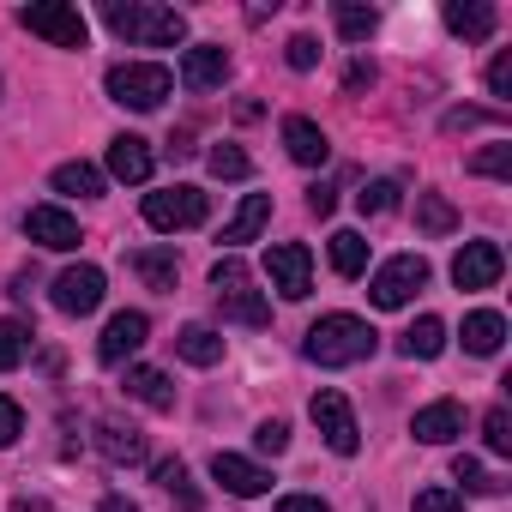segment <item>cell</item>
<instances>
[{
  "label": "cell",
  "instance_id": "6da1fadb",
  "mask_svg": "<svg viewBox=\"0 0 512 512\" xmlns=\"http://www.w3.org/2000/svg\"><path fill=\"white\" fill-rule=\"evenodd\" d=\"M103 25L133 49H175L187 37V19L175 7H157V0H109Z\"/></svg>",
  "mask_w": 512,
  "mask_h": 512
},
{
  "label": "cell",
  "instance_id": "7a4b0ae2",
  "mask_svg": "<svg viewBox=\"0 0 512 512\" xmlns=\"http://www.w3.org/2000/svg\"><path fill=\"white\" fill-rule=\"evenodd\" d=\"M374 344H380V332H374L368 320H356V314H326V320L308 326L302 356L320 362V368H356V362L374 356Z\"/></svg>",
  "mask_w": 512,
  "mask_h": 512
},
{
  "label": "cell",
  "instance_id": "3957f363",
  "mask_svg": "<svg viewBox=\"0 0 512 512\" xmlns=\"http://www.w3.org/2000/svg\"><path fill=\"white\" fill-rule=\"evenodd\" d=\"M211 296H217V308H223V320H235V326H266L272 320V308H266V296L253 290V272L235 260H217L211 266Z\"/></svg>",
  "mask_w": 512,
  "mask_h": 512
},
{
  "label": "cell",
  "instance_id": "277c9868",
  "mask_svg": "<svg viewBox=\"0 0 512 512\" xmlns=\"http://www.w3.org/2000/svg\"><path fill=\"white\" fill-rule=\"evenodd\" d=\"M103 91H109V103L151 115V109H163V97L175 91V79H169V67H157V61H121V67H109Z\"/></svg>",
  "mask_w": 512,
  "mask_h": 512
},
{
  "label": "cell",
  "instance_id": "5b68a950",
  "mask_svg": "<svg viewBox=\"0 0 512 512\" xmlns=\"http://www.w3.org/2000/svg\"><path fill=\"white\" fill-rule=\"evenodd\" d=\"M19 25L55 49H85L91 43V25L79 7H67V0H37V7H19Z\"/></svg>",
  "mask_w": 512,
  "mask_h": 512
},
{
  "label": "cell",
  "instance_id": "8992f818",
  "mask_svg": "<svg viewBox=\"0 0 512 512\" xmlns=\"http://www.w3.org/2000/svg\"><path fill=\"white\" fill-rule=\"evenodd\" d=\"M428 290V260L422 253H398V260H386L368 284V302L374 308H410L416 296Z\"/></svg>",
  "mask_w": 512,
  "mask_h": 512
},
{
  "label": "cell",
  "instance_id": "52a82bcc",
  "mask_svg": "<svg viewBox=\"0 0 512 512\" xmlns=\"http://www.w3.org/2000/svg\"><path fill=\"white\" fill-rule=\"evenodd\" d=\"M205 193L199 187H163V193H145V223L151 229H163V235H175V229H199L205 223Z\"/></svg>",
  "mask_w": 512,
  "mask_h": 512
},
{
  "label": "cell",
  "instance_id": "ba28073f",
  "mask_svg": "<svg viewBox=\"0 0 512 512\" xmlns=\"http://www.w3.org/2000/svg\"><path fill=\"white\" fill-rule=\"evenodd\" d=\"M308 416H314L320 440H326L338 458H356V446H362V428H356V410H350V398H344V392H314Z\"/></svg>",
  "mask_w": 512,
  "mask_h": 512
},
{
  "label": "cell",
  "instance_id": "9c48e42d",
  "mask_svg": "<svg viewBox=\"0 0 512 512\" xmlns=\"http://www.w3.org/2000/svg\"><path fill=\"white\" fill-rule=\"evenodd\" d=\"M266 278H272V290H278L284 302H302V296L314 290V253H308L302 241H278V247L266 253Z\"/></svg>",
  "mask_w": 512,
  "mask_h": 512
},
{
  "label": "cell",
  "instance_id": "30bf717a",
  "mask_svg": "<svg viewBox=\"0 0 512 512\" xmlns=\"http://www.w3.org/2000/svg\"><path fill=\"white\" fill-rule=\"evenodd\" d=\"M500 272H506V253L494 241H464L458 260H452V284L458 290H494Z\"/></svg>",
  "mask_w": 512,
  "mask_h": 512
},
{
  "label": "cell",
  "instance_id": "8fae6325",
  "mask_svg": "<svg viewBox=\"0 0 512 512\" xmlns=\"http://www.w3.org/2000/svg\"><path fill=\"white\" fill-rule=\"evenodd\" d=\"M49 302L61 308V314H97L103 308V272L97 266H67L61 278H55V290H49Z\"/></svg>",
  "mask_w": 512,
  "mask_h": 512
},
{
  "label": "cell",
  "instance_id": "7c38bea8",
  "mask_svg": "<svg viewBox=\"0 0 512 512\" xmlns=\"http://www.w3.org/2000/svg\"><path fill=\"white\" fill-rule=\"evenodd\" d=\"M151 338V320L139 314V308H127V314H115L109 326H103V338H97V362H109V368H121L139 344Z\"/></svg>",
  "mask_w": 512,
  "mask_h": 512
},
{
  "label": "cell",
  "instance_id": "4fadbf2b",
  "mask_svg": "<svg viewBox=\"0 0 512 512\" xmlns=\"http://www.w3.org/2000/svg\"><path fill=\"white\" fill-rule=\"evenodd\" d=\"M25 235L37 241V247H49V253H67V247H79L85 235H79V223L61 211V205H31L25 211Z\"/></svg>",
  "mask_w": 512,
  "mask_h": 512
},
{
  "label": "cell",
  "instance_id": "5bb4252c",
  "mask_svg": "<svg viewBox=\"0 0 512 512\" xmlns=\"http://www.w3.org/2000/svg\"><path fill=\"white\" fill-rule=\"evenodd\" d=\"M223 79H229V49L223 43H193L181 55V85L187 91H217Z\"/></svg>",
  "mask_w": 512,
  "mask_h": 512
},
{
  "label": "cell",
  "instance_id": "9a60e30c",
  "mask_svg": "<svg viewBox=\"0 0 512 512\" xmlns=\"http://www.w3.org/2000/svg\"><path fill=\"white\" fill-rule=\"evenodd\" d=\"M211 476H217L235 500H253V494H266V488H272V476L253 464V458H241V452H217V458H211Z\"/></svg>",
  "mask_w": 512,
  "mask_h": 512
},
{
  "label": "cell",
  "instance_id": "2e32d148",
  "mask_svg": "<svg viewBox=\"0 0 512 512\" xmlns=\"http://www.w3.org/2000/svg\"><path fill=\"white\" fill-rule=\"evenodd\" d=\"M151 169H157V157H151V145H145L139 133H121V139H109V175H115V181H133V187H145V181H151Z\"/></svg>",
  "mask_w": 512,
  "mask_h": 512
},
{
  "label": "cell",
  "instance_id": "e0dca14e",
  "mask_svg": "<svg viewBox=\"0 0 512 512\" xmlns=\"http://www.w3.org/2000/svg\"><path fill=\"white\" fill-rule=\"evenodd\" d=\"M410 434H416L422 446H446V440H458V434H464V410H458L452 398H440V404H422V410L410 416Z\"/></svg>",
  "mask_w": 512,
  "mask_h": 512
},
{
  "label": "cell",
  "instance_id": "ac0fdd59",
  "mask_svg": "<svg viewBox=\"0 0 512 512\" xmlns=\"http://www.w3.org/2000/svg\"><path fill=\"white\" fill-rule=\"evenodd\" d=\"M97 452H103L109 464H145V458H151L145 434H139L133 422H115V416H103V422H97Z\"/></svg>",
  "mask_w": 512,
  "mask_h": 512
},
{
  "label": "cell",
  "instance_id": "d6986e66",
  "mask_svg": "<svg viewBox=\"0 0 512 512\" xmlns=\"http://www.w3.org/2000/svg\"><path fill=\"white\" fill-rule=\"evenodd\" d=\"M284 151H290L302 169H320V163L332 157V139L320 133V121H308V115H290V121H284Z\"/></svg>",
  "mask_w": 512,
  "mask_h": 512
},
{
  "label": "cell",
  "instance_id": "ffe728a7",
  "mask_svg": "<svg viewBox=\"0 0 512 512\" xmlns=\"http://www.w3.org/2000/svg\"><path fill=\"white\" fill-rule=\"evenodd\" d=\"M446 31L464 37V43H488L494 37V7H482V0H446Z\"/></svg>",
  "mask_w": 512,
  "mask_h": 512
},
{
  "label": "cell",
  "instance_id": "44dd1931",
  "mask_svg": "<svg viewBox=\"0 0 512 512\" xmlns=\"http://www.w3.org/2000/svg\"><path fill=\"white\" fill-rule=\"evenodd\" d=\"M272 223V193H247L241 205H235V217L223 223V247H241V241H253Z\"/></svg>",
  "mask_w": 512,
  "mask_h": 512
},
{
  "label": "cell",
  "instance_id": "7402d4cb",
  "mask_svg": "<svg viewBox=\"0 0 512 512\" xmlns=\"http://www.w3.org/2000/svg\"><path fill=\"white\" fill-rule=\"evenodd\" d=\"M127 266H133V272H139V278H145L157 296H175V278H181V266H175V253H169V247H139Z\"/></svg>",
  "mask_w": 512,
  "mask_h": 512
},
{
  "label": "cell",
  "instance_id": "603a6c76",
  "mask_svg": "<svg viewBox=\"0 0 512 512\" xmlns=\"http://www.w3.org/2000/svg\"><path fill=\"white\" fill-rule=\"evenodd\" d=\"M175 356L193 362V368H217V362H223V332H211V326H181V332H175Z\"/></svg>",
  "mask_w": 512,
  "mask_h": 512
},
{
  "label": "cell",
  "instance_id": "cb8c5ba5",
  "mask_svg": "<svg viewBox=\"0 0 512 512\" xmlns=\"http://www.w3.org/2000/svg\"><path fill=\"white\" fill-rule=\"evenodd\" d=\"M127 392H133L145 410H157V416H169V410H175V386H169V374H163V368H127Z\"/></svg>",
  "mask_w": 512,
  "mask_h": 512
},
{
  "label": "cell",
  "instance_id": "d4e9b609",
  "mask_svg": "<svg viewBox=\"0 0 512 512\" xmlns=\"http://www.w3.org/2000/svg\"><path fill=\"white\" fill-rule=\"evenodd\" d=\"M500 344H506V320H500L494 308L464 314V350H470V356H494Z\"/></svg>",
  "mask_w": 512,
  "mask_h": 512
},
{
  "label": "cell",
  "instance_id": "484cf974",
  "mask_svg": "<svg viewBox=\"0 0 512 512\" xmlns=\"http://www.w3.org/2000/svg\"><path fill=\"white\" fill-rule=\"evenodd\" d=\"M151 476H157V488H163L181 512H199V506H205V494L193 488V476H187V464H181V458H157V470H151Z\"/></svg>",
  "mask_w": 512,
  "mask_h": 512
},
{
  "label": "cell",
  "instance_id": "4316f807",
  "mask_svg": "<svg viewBox=\"0 0 512 512\" xmlns=\"http://www.w3.org/2000/svg\"><path fill=\"white\" fill-rule=\"evenodd\" d=\"M398 350H404L410 362H434V356L446 350V326H440L434 314H422V320H416V326H410V332L398 338Z\"/></svg>",
  "mask_w": 512,
  "mask_h": 512
},
{
  "label": "cell",
  "instance_id": "83f0119b",
  "mask_svg": "<svg viewBox=\"0 0 512 512\" xmlns=\"http://www.w3.org/2000/svg\"><path fill=\"white\" fill-rule=\"evenodd\" d=\"M332 272H338V278H362V272H368V241H362L356 229H338V235H332Z\"/></svg>",
  "mask_w": 512,
  "mask_h": 512
},
{
  "label": "cell",
  "instance_id": "f1b7e54d",
  "mask_svg": "<svg viewBox=\"0 0 512 512\" xmlns=\"http://www.w3.org/2000/svg\"><path fill=\"white\" fill-rule=\"evenodd\" d=\"M49 181H55V193H79V199H97L103 193V169L97 163H61Z\"/></svg>",
  "mask_w": 512,
  "mask_h": 512
},
{
  "label": "cell",
  "instance_id": "f546056e",
  "mask_svg": "<svg viewBox=\"0 0 512 512\" xmlns=\"http://www.w3.org/2000/svg\"><path fill=\"white\" fill-rule=\"evenodd\" d=\"M416 223H422V235H452L458 211L446 205V193H416Z\"/></svg>",
  "mask_w": 512,
  "mask_h": 512
},
{
  "label": "cell",
  "instance_id": "4dcf8cb0",
  "mask_svg": "<svg viewBox=\"0 0 512 512\" xmlns=\"http://www.w3.org/2000/svg\"><path fill=\"white\" fill-rule=\"evenodd\" d=\"M332 19H338V31H344L350 43H368V37H374V25H380V13H374V7H356V0H338Z\"/></svg>",
  "mask_w": 512,
  "mask_h": 512
},
{
  "label": "cell",
  "instance_id": "1f68e13d",
  "mask_svg": "<svg viewBox=\"0 0 512 512\" xmlns=\"http://www.w3.org/2000/svg\"><path fill=\"white\" fill-rule=\"evenodd\" d=\"M31 350V326L25 320H0V374H13Z\"/></svg>",
  "mask_w": 512,
  "mask_h": 512
},
{
  "label": "cell",
  "instance_id": "d6a6232c",
  "mask_svg": "<svg viewBox=\"0 0 512 512\" xmlns=\"http://www.w3.org/2000/svg\"><path fill=\"white\" fill-rule=\"evenodd\" d=\"M452 482H464V494H506V482L488 476V470H482L476 458H464V452L452 458Z\"/></svg>",
  "mask_w": 512,
  "mask_h": 512
},
{
  "label": "cell",
  "instance_id": "836d02e7",
  "mask_svg": "<svg viewBox=\"0 0 512 512\" xmlns=\"http://www.w3.org/2000/svg\"><path fill=\"white\" fill-rule=\"evenodd\" d=\"M205 163H211V175H217V181H247V175H253V163H247V151H241V145H211V157H205Z\"/></svg>",
  "mask_w": 512,
  "mask_h": 512
},
{
  "label": "cell",
  "instance_id": "e575fe53",
  "mask_svg": "<svg viewBox=\"0 0 512 512\" xmlns=\"http://www.w3.org/2000/svg\"><path fill=\"white\" fill-rule=\"evenodd\" d=\"M398 181H368L362 193H356V205H362V217H386V211H398Z\"/></svg>",
  "mask_w": 512,
  "mask_h": 512
},
{
  "label": "cell",
  "instance_id": "d590c367",
  "mask_svg": "<svg viewBox=\"0 0 512 512\" xmlns=\"http://www.w3.org/2000/svg\"><path fill=\"white\" fill-rule=\"evenodd\" d=\"M464 169H470V175H494V181H506V175H512V145H482Z\"/></svg>",
  "mask_w": 512,
  "mask_h": 512
},
{
  "label": "cell",
  "instance_id": "8d00e7d4",
  "mask_svg": "<svg viewBox=\"0 0 512 512\" xmlns=\"http://www.w3.org/2000/svg\"><path fill=\"white\" fill-rule=\"evenodd\" d=\"M482 440H488V452H500V458L512 452V410H506V404H494V410L482 416Z\"/></svg>",
  "mask_w": 512,
  "mask_h": 512
},
{
  "label": "cell",
  "instance_id": "74e56055",
  "mask_svg": "<svg viewBox=\"0 0 512 512\" xmlns=\"http://www.w3.org/2000/svg\"><path fill=\"white\" fill-rule=\"evenodd\" d=\"M284 61H290L296 73H314V67H320V43H314V37L302 31V37H290V49H284Z\"/></svg>",
  "mask_w": 512,
  "mask_h": 512
},
{
  "label": "cell",
  "instance_id": "f35d334b",
  "mask_svg": "<svg viewBox=\"0 0 512 512\" xmlns=\"http://www.w3.org/2000/svg\"><path fill=\"white\" fill-rule=\"evenodd\" d=\"M416 512H464V494L458 488H422L416 494Z\"/></svg>",
  "mask_w": 512,
  "mask_h": 512
},
{
  "label": "cell",
  "instance_id": "ab89813d",
  "mask_svg": "<svg viewBox=\"0 0 512 512\" xmlns=\"http://www.w3.org/2000/svg\"><path fill=\"white\" fill-rule=\"evenodd\" d=\"M19 434H25V410H19V404H13L7 392H0V452H7V446H13Z\"/></svg>",
  "mask_w": 512,
  "mask_h": 512
},
{
  "label": "cell",
  "instance_id": "60d3db41",
  "mask_svg": "<svg viewBox=\"0 0 512 512\" xmlns=\"http://www.w3.org/2000/svg\"><path fill=\"white\" fill-rule=\"evenodd\" d=\"M253 446L278 458V452L290 446V422H278V416H272V422H260V428H253Z\"/></svg>",
  "mask_w": 512,
  "mask_h": 512
},
{
  "label": "cell",
  "instance_id": "b9f144b4",
  "mask_svg": "<svg viewBox=\"0 0 512 512\" xmlns=\"http://www.w3.org/2000/svg\"><path fill=\"white\" fill-rule=\"evenodd\" d=\"M488 97H500V103L512 97V55H506V49H500L494 67H488Z\"/></svg>",
  "mask_w": 512,
  "mask_h": 512
},
{
  "label": "cell",
  "instance_id": "7bdbcfd3",
  "mask_svg": "<svg viewBox=\"0 0 512 512\" xmlns=\"http://www.w3.org/2000/svg\"><path fill=\"white\" fill-rule=\"evenodd\" d=\"M482 121H494V115H488V109H446L440 127H446V133H470V127H482Z\"/></svg>",
  "mask_w": 512,
  "mask_h": 512
},
{
  "label": "cell",
  "instance_id": "ee69618b",
  "mask_svg": "<svg viewBox=\"0 0 512 512\" xmlns=\"http://www.w3.org/2000/svg\"><path fill=\"white\" fill-rule=\"evenodd\" d=\"M332 205H338V187L314 181V187H308V211H314V217H332Z\"/></svg>",
  "mask_w": 512,
  "mask_h": 512
},
{
  "label": "cell",
  "instance_id": "f6af8a7d",
  "mask_svg": "<svg viewBox=\"0 0 512 512\" xmlns=\"http://www.w3.org/2000/svg\"><path fill=\"white\" fill-rule=\"evenodd\" d=\"M278 512H332V506H326L320 494H284V500H278Z\"/></svg>",
  "mask_w": 512,
  "mask_h": 512
},
{
  "label": "cell",
  "instance_id": "bcb514c9",
  "mask_svg": "<svg viewBox=\"0 0 512 512\" xmlns=\"http://www.w3.org/2000/svg\"><path fill=\"white\" fill-rule=\"evenodd\" d=\"M362 85H374V61H356L350 67V91H362Z\"/></svg>",
  "mask_w": 512,
  "mask_h": 512
},
{
  "label": "cell",
  "instance_id": "7dc6e473",
  "mask_svg": "<svg viewBox=\"0 0 512 512\" xmlns=\"http://www.w3.org/2000/svg\"><path fill=\"white\" fill-rule=\"evenodd\" d=\"M103 512H139V506H133V500H121V494H109V500H103Z\"/></svg>",
  "mask_w": 512,
  "mask_h": 512
},
{
  "label": "cell",
  "instance_id": "c3c4849f",
  "mask_svg": "<svg viewBox=\"0 0 512 512\" xmlns=\"http://www.w3.org/2000/svg\"><path fill=\"white\" fill-rule=\"evenodd\" d=\"M13 512H49V500H37V494H31V500H19Z\"/></svg>",
  "mask_w": 512,
  "mask_h": 512
}]
</instances>
